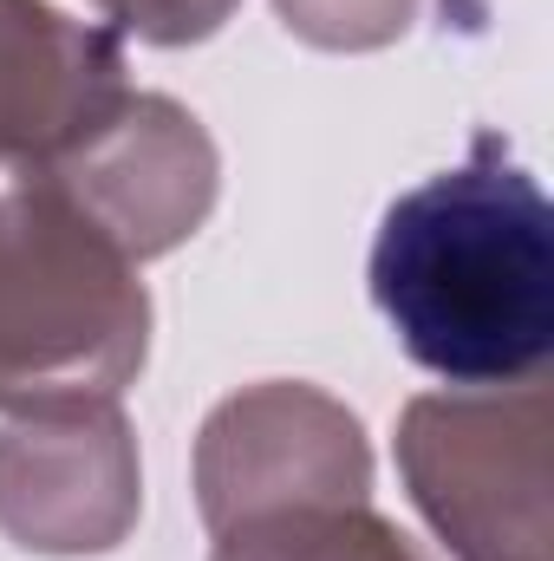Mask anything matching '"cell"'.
Instances as JSON below:
<instances>
[{"instance_id":"cell-1","label":"cell","mask_w":554,"mask_h":561,"mask_svg":"<svg viewBox=\"0 0 554 561\" xmlns=\"http://www.w3.org/2000/svg\"><path fill=\"white\" fill-rule=\"evenodd\" d=\"M366 280L412 366L450 386L529 379L554 346V209L535 170L476 131L457 170L392 196Z\"/></svg>"}]
</instances>
